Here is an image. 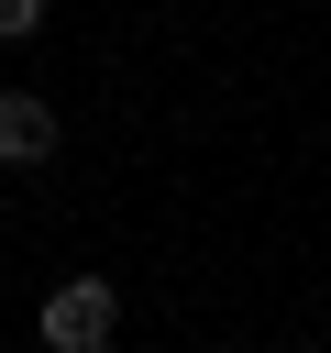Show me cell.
I'll use <instances>...</instances> for the list:
<instances>
[{"label":"cell","mask_w":331,"mask_h":353,"mask_svg":"<svg viewBox=\"0 0 331 353\" xmlns=\"http://www.w3.org/2000/svg\"><path fill=\"white\" fill-rule=\"evenodd\" d=\"M22 33H44V0H0V44H22Z\"/></svg>","instance_id":"3957f363"},{"label":"cell","mask_w":331,"mask_h":353,"mask_svg":"<svg viewBox=\"0 0 331 353\" xmlns=\"http://www.w3.org/2000/svg\"><path fill=\"white\" fill-rule=\"evenodd\" d=\"M55 154V99L44 88H0V165H44Z\"/></svg>","instance_id":"7a4b0ae2"},{"label":"cell","mask_w":331,"mask_h":353,"mask_svg":"<svg viewBox=\"0 0 331 353\" xmlns=\"http://www.w3.org/2000/svg\"><path fill=\"white\" fill-rule=\"evenodd\" d=\"M121 342V287L110 276H55L44 287V353H110Z\"/></svg>","instance_id":"6da1fadb"}]
</instances>
